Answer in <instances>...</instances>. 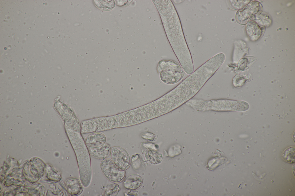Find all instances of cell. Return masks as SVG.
<instances>
[{"mask_svg":"<svg viewBox=\"0 0 295 196\" xmlns=\"http://www.w3.org/2000/svg\"><path fill=\"white\" fill-rule=\"evenodd\" d=\"M142 179L139 176L134 174L128 176L124 180L123 185L126 189L136 190L139 188L142 183Z\"/></svg>","mask_w":295,"mask_h":196,"instance_id":"11","label":"cell"},{"mask_svg":"<svg viewBox=\"0 0 295 196\" xmlns=\"http://www.w3.org/2000/svg\"><path fill=\"white\" fill-rule=\"evenodd\" d=\"M106 140V137L103 134L97 132L88 136L85 139V142L89 147L97 148L104 144Z\"/></svg>","mask_w":295,"mask_h":196,"instance_id":"8","label":"cell"},{"mask_svg":"<svg viewBox=\"0 0 295 196\" xmlns=\"http://www.w3.org/2000/svg\"><path fill=\"white\" fill-rule=\"evenodd\" d=\"M100 167L105 177L113 182H120L125 177L124 170L119 168L109 159L103 160L100 164Z\"/></svg>","mask_w":295,"mask_h":196,"instance_id":"4","label":"cell"},{"mask_svg":"<svg viewBox=\"0 0 295 196\" xmlns=\"http://www.w3.org/2000/svg\"><path fill=\"white\" fill-rule=\"evenodd\" d=\"M260 5L259 3L257 1L251 2L242 11L237 12L236 15L237 20L240 22L241 21L247 20L259 11Z\"/></svg>","mask_w":295,"mask_h":196,"instance_id":"6","label":"cell"},{"mask_svg":"<svg viewBox=\"0 0 295 196\" xmlns=\"http://www.w3.org/2000/svg\"><path fill=\"white\" fill-rule=\"evenodd\" d=\"M246 79L245 77L240 75L237 74L235 76L232 80L233 85L235 87H240L245 83Z\"/></svg>","mask_w":295,"mask_h":196,"instance_id":"15","label":"cell"},{"mask_svg":"<svg viewBox=\"0 0 295 196\" xmlns=\"http://www.w3.org/2000/svg\"><path fill=\"white\" fill-rule=\"evenodd\" d=\"M117 1V5H119V6H124V5H126L127 4H128V2H129V1H128L127 0H126V1Z\"/></svg>","mask_w":295,"mask_h":196,"instance_id":"17","label":"cell"},{"mask_svg":"<svg viewBox=\"0 0 295 196\" xmlns=\"http://www.w3.org/2000/svg\"><path fill=\"white\" fill-rule=\"evenodd\" d=\"M67 131L76 155L80 180L83 186L87 187L90 183L92 175L90 155L88 149L79 128H68Z\"/></svg>","mask_w":295,"mask_h":196,"instance_id":"2","label":"cell"},{"mask_svg":"<svg viewBox=\"0 0 295 196\" xmlns=\"http://www.w3.org/2000/svg\"><path fill=\"white\" fill-rule=\"evenodd\" d=\"M262 27L260 26L254 21L249 22L246 26V31L250 39L253 40H256L261 36L263 31Z\"/></svg>","mask_w":295,"mask_h":196,"instance_id":"9","label":"cell"},{"mask_svg":"<svg viewBox=\"0 0 295 196\" xmlns=\"http://www.w3.org/2000/svg\"><path fill=\"white\" fill-rule=\"evenodd\" d=\"M94 4L98 8L102 10H108L114 7L115 2L114 1H95Z\"/></svg>","mask_w":295,"mask_h":196,"instance_id":"13","label":"cell"},{"mask_svg":"<svg viewBox=\"0 0 295 196\" xmlns=\"http://www.w3.org/2000/svg\"><path fill=\"white\" fill-rule=\"evenodd\" d=\"M110 155L112 161L119 168L125 170L129 168L130 165L129 157L123 148L117 146L112 147Z\"/></svg>","mask_w":295,"mask_h":196,"instance_id":"5","label":"cell"},{"mask_svg":"<svg viewBox=\"0 0 295 196\" xmlns=\"http://www.w3.org/2000/svg\"><path fill=\"white\" fill-rule=\"evenodd\" d=\"M248 1L230 0L232 6L236 9H240L242 8L249 2Z\"/></svg>","mask_w":295,"mask_h":196,"instance_id":"16","label":"cell"},{"mask_svg":"<svg viewBox=\"0 0 295 196\" xmlns=\"http://www.w3.org/2000/svg\"><path fill=\"white\" fill-rule=\"evenodd\" d=\"M161 18L171 47L185 73L194 71L191 55L186 42L181 24L176 9L171 0H152Z\"/></svg>","mask_w":295,"mask_h":196,"instance_id":"1","label":"cell"},{"mask_svg":"<svg viewBox=\"0 0 295 196\" xmlns=\"http://www.w3.org/2000/svg\"><path fill=\"white\" fill-rule=\"evenodd\" d=\"M295 147H292L287 149L283 152V157L286 162L293 164L295 162Z\"/></svg>","mask_w":295,"mask_h":196,"instance_id":"12","label":"cell"},{"mask_svg":"<svg viewBox=\"0 0 295 196\" xmlns=\"http://www.w3.org/2000/svg\"><path fill=\"white\" fill-rule=\"evenodd\" d=\"M90 154L93 157L99 159H105L109 155L110 149L109 146L106 144L97 148L89 147Z\"/></svg>","mask_w":295,"mask_h":196,"instance_id":"10","label":"cell"},{"mask_svg":"<svg viewBox=\"0 0 295 196\" xmlns=\"http://www.w3.org/2000/svg\"><path fill=\"white\" fill-rule=\"evenodd\" d=\"M83 186L80 180L76 178H69L66 180L65 183L67 192L71 196L80 194L83 191Z\"/></svg>","mask_w":295,"mask_h":196,"instance_id":"7","label":"cell"},{"mask_svg":"<svg viewBox=\"0 0 295 196\" xmlns=\"http://www.w3.org/2000/svg\"><path fill=\"white\" fill-rule=\"evenodd\" d=\"M120 190L119 186L115 182L108 185L105 191L104 195L106 196L116 195Z\"/></svg>","mask_w":295,"mask_h":196,"instance_id":"14","label":"cell"},{"mask_svg":"<svg viewBox=\"0 0 295 196\" xmlns=\"http://www.w3.org/2000/svg\"><path fill=\"white\" fill-rule=\"evenodd\" d=\"M157 70L161 80L165 83L173 84L180 81L185 72L181 66L172 60L163 59L159 61Z\"/></svg>","mask_w":295,"mask_h":196,"instance_id":"3","label":"cell"}]
</instances>
